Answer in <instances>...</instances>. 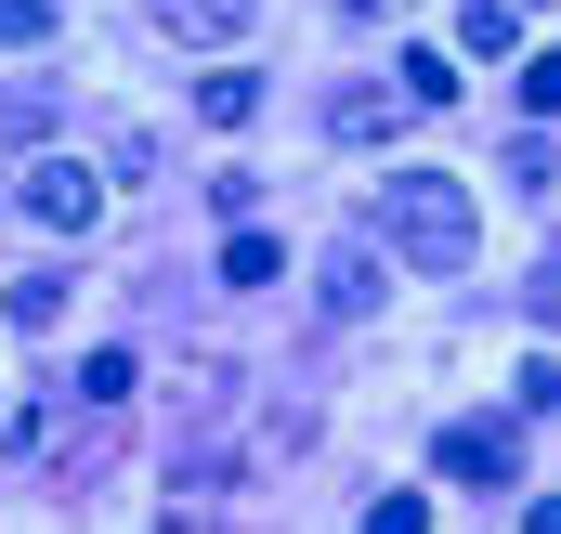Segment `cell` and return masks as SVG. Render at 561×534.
Here are the masks:
<instances>
[{
	"label": "cell",
	"instance_id": "cell-1",
	"mask_svg": "<svg viewBox=\"0 0 561 534\" xmlns=\"http://www.w3.org/2000/svg\"><path fill=\"white\" fill-rule=\"evenodd\" d=\"M470 248H483V209H470L457 170H405V183H379V262L470 274Z\"/></svg>",
	"mask_w": 561,
	"mask_h": 534
},
{
	"label": "cell",
	"instance_id": "cell-2",
	"mask_svg": "<svg viewBox=\"0 0 561 534\" xmlns=\"http://www.w3.org/2000/svg\"><path fill=\"white\" fill-rule=\"evenodd\" d=\"M13 209H26L39 235H92V222H105V170H92V156H53V143H39V156L13 170Z\"/></svg>",
	"mask_w": 561,
	"mask_h": 534
},
{
	"label": "cell",
	"instance_id": "cell-3",
	"mask_svg": "<svg viewBox=\"0 0 561 534\" xmlns=\"http://www.w3.org/2000/svg\"><path fill=\"white\" fill-rule=\"evenodd\" d=\"M313 300H327L340 326H366V313L392 300V262H379V248H327V262H313Z\"/></svg>",
	"mask_w": 561,
	"mask_h": 534
},
{
	"label": "cell",
	"instance_id": "cell-4",
	"mask_svg": "<svg viewBox=\"0 0 561 534\" xmlns=\"http://www.w3.org/2000/svg\"><path fill=\"white\" fill-rule=\"evenodd\" d=\"M431 469H444V483H510V469H523V443H510L496 417H457V430L431 443Z\"/></svg>",
	"mask_w": 561,
	"mask_h": 534
},
{
	"label": "cell",
	"instance_id": "cell-5",
	"mask_svg": "<svg viewBox=\"0 0 561 534\" xmlns=\"http://www.w3.org/2000/svg\"><path fill=\"white\" fill-rule=\"evenodd\" d=\"M327 131H340V143H392V131H405V92H392V79H353V92L327 105Z\"/></svg>",
	"mask_w": 561,
	"mask_h": 534
},
{
	"label": "cell",
	"instance_id": "cell-6",
	"mask_svg": "<svg viewBox=\"0 0 561 534\" xmlns=\"http://www.w3.org/2000/svg\"><path fill=\"white\" fill-rule=\"evenodd\" d=\"M157 26L196 39V53H236V39H249V0H157Z\"/></svg>",
	"mask_w": 561,
	"mask_h": 534
},
{
	"label": "cell",
	"instance_id": "cell-7",
	"mask_svg": "<svg viewBox=\"0 0 561 534\" xmlns=\"http://www.w3.org/2000/svg\"><path fill=\"white\" fill-rule=\"evenodd\" d=\"M196 118H209V131H249V118H262V79H249V66H209V79H196Z\"/></svg>",
	"mask_w": 561,
	"mask_h": 534
},
{
	"label": "cell",
	"instance_id": "cell-8",
	"mask_svg": "<svg viewBox=\"0 0 561 534\" xmlns=\"http://www.w3.org/2000/svg\"><path fill=\"white\" fill-rule=\"evenodd\" d=\"M275 274H287V248L262 235V222H236V235H222V287H275Z\"/></svg>",
	"mask_w": 561,
	"mask_h": 534
},
{
	"label": "cell",
	"instance_id": "cell-9",
	"mask_svg": "<svg viewBox=\"0 0 561 534\" xmlns=\"http://www.w3.org/2000/svg\"><path fill=\"white\" fill-rule=\"evenodd\" d=\"M510 39H523V13H510V0H470V13H457V53H483V66H496Z\"/></svg>",
	"mask_w": 561,
	"mask_h": 534
},
{
	"label": "cell",
	"instance_id": "cell-10",
	"mask_svg": "<svg viewBox=\"0 0 561 534\" xmlns=\"http://www.w3.org/2000/svg\"><path fill=\"white\" fill-rule=\"evenodd\" d=\"M0 313H13V326H66V274H13Z\"/></svg>",
	"mask_w": 561,
	"mask_h": 534
},
{
	"label": "cell",
	"instance_id": "cell-11",
	"mask_svg": "<svg viewBox=\"0 0 561 534\" xmlns=\"http://www.w3.org/2000/svg\"><path fill=\"white\" fill-rule=\"evenodd\" d=\"M392 92H405V118H419V105H457V66H444V53H405Z\"/></svg>",
	"mask_w": 561,
	"mask_h": 534
},
{
	"label": "cell",
	"instance_id": "cell-12",
	"mask_svg": "<svg viewBox=\"0 0 561 534\" xmlns=\"http://www.w3.org/2000/svg\"><path fill=\"white\" fill-rule=\"evenodd\" d=\"M53 26H66V13H53V0H0V53H39V39H53Z\"/></svg>",
	"mask_w": 561,
	"mask_h": 534
},
{
	"label": "cell",
	"instance_id": "cell-13",
	"mask_svg": "<svg viewBox=\"0 0 561 534\" xmlns=\"http://www.w3.org/2000/svg\"><path fill=\"white\" fill-rule=\"evenodd\" d=\"M510 183H523V196H549V183H561V156H549V131H510Z\"/></svg>",
	"mask_w": 561,
	"mask_h": 534
},
{
	"label": "cell",
	"instance_id": "cell-14",
	"mask_svg": "<svg viewBox=\"0 0 561 534\" xmlns=\"http://www.w3.org/2000/svg\"><path fill=\"white\" fill-rule=\"evenodd\" d=\"M523 118H561V53H536V66H523Z\"/></svg>",
	"mask_w": 561,
	"mask_h": 534
},
{
	"label": "cell",
	"instance_id": "cell-15",
	"mask_svg": "<svg viewBox=\"0 0 561 534\" xmlns=\"http://www.w3.org/2000/svg\"><path fill=\"white\" fill-rule=\"evenodd\" d=\"M366 534H431V496H379V509H366Z\"/></svg>",
	"mask_w": 561,
	"mask_h": 534
},
{
	"label": "cell",
	"instance_id": "cell-16",
	"mask_svg": "<svg viewBox=\"0 0 561 534\" xmlns=\"http://www.w3.org/2000/svg\"><path fill=\"white\" fill-rule=\"evenodd\" d=\"M523 313H536V326H549V339H561V262L536 274V287H523Z\"/></svg>",
	"mask_w": 561,
	"mask_h": 534
},
{
	"label": "cell",
	"instance_id": "cell-17",
	"mask_svg": "<svg viewBox=\"0 0 561 534\" xmlns=\"http://www.w3.org/2000/svg\"><path fill=\"white\" fill-rule=\"evenodd\" d=\"M523 534H561V496H536V509H523Z\"/></svg>",
	"mask_w": 561,
	"mask_h": 534
},
{
	"label": "cell",
	"instance_id": "cell-18",
	"mask_svg": "<svg viewBox=\"0 0 561 534\" xmlns=\"http://www.w3.org/2000/svg\"><path fill=\"white\" fill-rule=\"evenodd\" d=\"M340 13H405V0H340Z\"/></svg>",
	"mask_w": 561,
	"mask_h": 534
},
{
	"label": "cell",
	"instance_id": "cell-19",
	"mask_svg": "<svg viewBox=\"0 0 561 534\" xmlns=\"http://www.w3.org/2000/svg\"><path fill=\"white\" fill-rule=\"evenodd\" d=\"M0 417H13V404H0Z\"/></svg>",
	"mask_w": 561,
	"mask_h": 534
}]
</instances>
